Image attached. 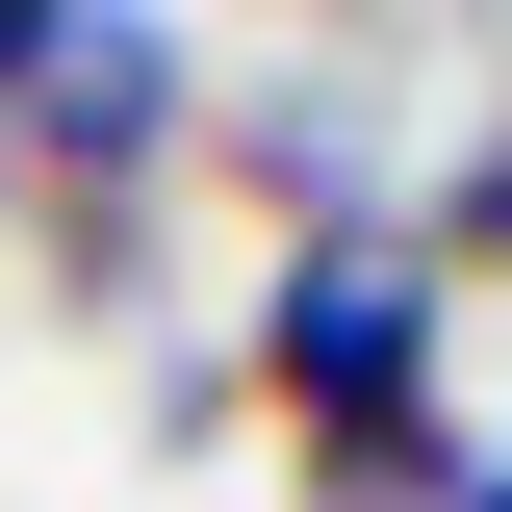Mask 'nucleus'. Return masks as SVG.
<instances>
[{"instance_id":"obj_1","label":"nucleus","mask_w":512,"mask_h":512,"mask_svg":"<svg viewBox=\"0 0 512 512\" xmlns=\"http://www.w3.org/2000/svg\"><path fill=\"white\" fill-rule=\"evenodd\" d=\"M256 384H282V410H308L333 461H410V487H436V333H410V282H384V256H282V333H256Z\"/></svg>"},{"instance_id":"obj_2","label":"nucleus","mask_w":512,"mask_h":512,"mask_svg":"<svg viewBox=\"0 0 512 512\" xmlns=\"http://www.w3.org/2000/svg\"><path fill=\"white\" fill-rule=\"evenodd\" d=\"M461 512H512V487H461Z\"/></svg>"}]
</instances>
